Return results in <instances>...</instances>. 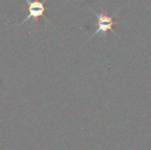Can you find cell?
Returning a JSON list of instances; mask_svg holds the SVG:
<instances>
[{
  "mask_svg": "<svg viewBox=\"0 0 151 150\" xmlns=\"http://www.w3.org/2000/svg\"><path fill=\"white\" fill-rule=\"evenodd\" d=\"M91 11L96 15V17L98 19V22H97V29L96 30V32L88 38V41L91 40L93 37L96 36V34H97L98 33H103L104 35H107V32L108 31H112L115 34H117V33L112 29V26L114 25V21H113V18H115L116 15L113 16H109L106 12L104 13H97L94 10L90 9Z\"/></svg>",
  "mask_w": 151,
  "mask_h": 150,
  "instance_id": "cell-1",
  "label": "cell"
},
{
  "mask_svg": "<svg viewBox=\"0 0 151 150\" xmlns=\"http://www.w3.org/2000/svg\"><path fill=\"white\" fill-rule=\"evenodd\" d=\"M26 3L27 4V10H28V15L26 17V19L19 24V27L23 25L27 20L33 19L34 20H37V19L41 16H43V13L45 11L44 7V2H41L40 0H26Z\"/></svg>",
  "mask_w": 151,
  "mask_h": 150,
  "instance_id": "cell-2",
  "label": "cell"
}]
</instances>
